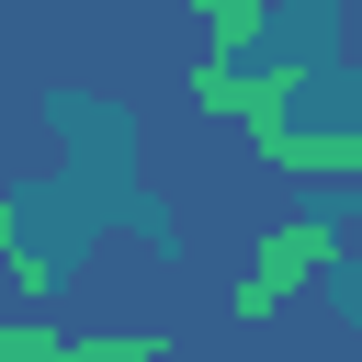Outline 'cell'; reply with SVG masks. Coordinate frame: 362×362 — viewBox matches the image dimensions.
Instances as JSON below:
<instances>
[{
	"instance_id": "2",
	"label": "cell",
	"mask_w": 362,
	"mask_h": 362,
	"mask_svg": "<svg viewBox=\"0 0 362 362\" xmlns=\"http://www.w3.org/2000/svg\"><path fill=\"white\" fill-rule=\"evenodd\" d=\"M283 90H294L283 68H272V79H249V68H215V79H204V102H215V113H249V124L283 113Z\"/></svg>"
},
{
	"instance_id": "3",
	"label": "cell",
	"mask_w": 362,
	"mask_h": 362,
	"mask_svg": "<svg viewBox=\"0 0 362 362\" xmlns=\"http://www.w3.org/2000/svg\"><path fill=\"white\" fill-rule=\"evenodd\" d=\"M283 170H317V181H362V136H317V147H283Z\"/></svg>"
},
{
	"instance_id": "4",
	"label": "cell",
	"mask_w": 362,
	"mask_h": 362,
	"mask_svg": "<svg viewBox=\"0 0 362 362\" xmlns=\"http://www.w3.org/2000/svg\"><path fill=\"white\" fill-rule=\"evenodd\" d=\"M249 23H260V0H204V34L215 45H249Z\"/></svg>"
},
{
	"instance_id": "1",
	"label": "cell",
	"mask_w": 362,
	"mask_h": 362,
	"mask_svg": "<svg viewBox=\"0 0 362 362\" xmlns=\"http://www.w3.org/2000/svg\"><path fill=\"white\" fill-rule=\"evenodd\" d=\"M328 249H339V238H317V226H294V238H260V283H249L238 305H272V294H294V283H305Z\"/></svg>"
}]
</instances>
